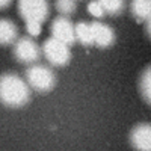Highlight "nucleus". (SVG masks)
<instances>
[{"label": "nucleus", "instance_id": "10", "mask_svg": "<svg viewBox=\"0 0 151 151\" xmlns=\"http://www.w3.org/2000/svg\"><path fill=\"white\" fill-rule=\"evenodd\" d=\"M130 12L134 20L145 23L151 17V0H132Z\"/></svg>", "mask_w": 151, "mask_h": 151}, {"label": "nucleus", "instance_id": "12", "mask_svg": "<svg viewBox=\"0 0 151 151\" xmlns=\"http://www.w3.org/2000/svg\"><path fill=\"white\" fill-rule=\"evenodd\" d=\"M139 89L142 94V98L151 106V65L144 70L141 79H139Z\"/></svg>", "mask_w": 151, "mask_h": 151}, {"label": "nucleus", "instance_id": "13", "mask_svg": "<svg viewBox=\"0 0 151 151\" xmlns=\"http://www.w3.org/2000/svg\"><path fill=\"white\" fill-rule=\"evenodd\" d=\"M101 5L106 15H119L125 8V0H97Z\"/></svg>", "mask_w": 151, "mask_h": 151}, {"label": "nucleus", "instance_id": "11", "mask_svg": "<svg viewBox=\"0 0 151 151\" xmlns=\"http://www.w3.org/2000/svg\"><path fill=\"white\" fill-rule=\"evenodd\" d=\"M76 41L80 42L85 47H92L94 45V36H92L91 23H86V21L76 23Z\"/></svg>", "mask_w": 151, "mask_h": 151}, {"label": "nucleus", "instance_id": "18", "mask_svg": "<svg viewBox=\"0 0 151 151\" xmlns=\"http://www.w3.org/2000/svg\"><path fill=\"white\" fill-rule=\"evenodd\" d=\"M145 29H147V33H148V36L151 38V17L145 21Z\"/></svg>", "mask_w": 151, "mask_h": 151}, {"label": "nucleus", "instance_id": "7", "mask_svg": "<svg viewBox=\"0 0 151 151\" xmlns=\"http://www.w3.org/2000/svg\"><path fill=\"white\" fill-rule=\"evenodd\" d=\"M130 144L141 151H151V124L141 122L133 127L130 133Z\"/></svg>", "mask_w": 151, "mask_h": 151}, {"label": "nucleus", "instance_id": "6", "mask_svg": "<svg viewBox=\"0 0 151 151\" xmlns=\"http://www.w3.org/2000/svg\"><path fill=\"white\" fill-rule=\"evenodd\" d=\"M50 32L53 38L65 42L70 47L76 42V24L67 15H58L53 18L50 24Z\"/></svg>", "mask_w": 151, "mask_h": 151}, {"label": "nucleus", "instance_id": "17", "mask_svg": "<svg viewBox=\"0 0 151 151\" xmlns=\"http://www.w3.org/2000/svg\"><path fill=\"white\" fill-rule=\"evenodd\" d=\"M12 3V0H0V11H3L6 8H9Z\"/></svg>", "mask_w": 151, "mask_h": 151}, {"label": "nucleus", "instance_id": "5", "mask_svg": "<svg viewBox=\"0 0 151 151\" xmlns=\"http://www.w3.org/2000/svg\"><path fill=\"white\" fill-rule=\"evenodd\" d=\"M42 55L53 67H65L71 60V50L70 45L62 42L56 38L50 36L42 44Z\"/></svg>", "mask_w": 151, "mask_h": 151}, {"label": "nucleus", "instance_id": "8", "mask_svg": "<svg viewBox=\"0 0 151 151\" xmlns=\"http://www.w3.org/2000/svg\"><path fill=\"white\" fill-rule=\"evenodd\" d=\"M92 36H94V45L100 48H107L115 42V30L109 24L101 21H92Z\"/></svg>", "mask_w": 151, "mask_h": 151}, {"label": "nucleus", "instance_id": "4", "mask_svg": "<svg viewBox=\"0 0 151 151\" xmlns=\"http://www.w3.org/2000/svg\"><path fill=\"white\" fill-rule=\"evenodd\" d=\"M12 53H14V58L20 64L32 65V64H36L41 59L42 48L35 41L33 36L26 35V36H18V40L14 42Z\"/></svg>", "mask_w": 151, "mask_h": 151}, {"label": "nucleus", "instance_id": "14", "mask_svg": "<svg viewBox=\"0 0 151 151\" xmlns=\"http://www.w3.org/2000/svg\"><path fill=\"white\" fill-rule=\"evenodd\" d=\"M55 8L59 15H73L77 11V0H55Z\"/></svg>", "mask_w": 151, "mask_h": 151}, {"label": "nucleus", "instance_id": "3", "mask_svg": "<svg viewBox=\"0 0 151 151\" xmlns=\"http://www.w3.org/2000/svg\"><path fill=\"white\" fill-rule=\"evenodd\" d=\"M17 9L24 23L42 24L50 15L48 0H17Z\"/></svg>", "mask_w": 151, "mask_h": 151}, {"label": "nucleus", "instance_id": "9", "mask_svg": "<svg viewBox=\"0 0 151 151\" xmlns=\"http://www.w3.org/2000/svg\"><path fill=\"white\" fill-rule=\"evenodd\" d=\"M18 40V27L11 18H0V45H14Z\"/></svg>", "mask_w": 151, "mask_h": 151}, {"label": "nucleus", "instance_id": "15", "mask_svg": "<svg viewBox=\"0 0 151 151\" xmlns=\"http://www.w3.org/2000/svg\"><path fill=\"white\" fill-rule=\"evenodd\" d=\"M88 12H89L92 17H95V18H103L106 15V12L103 11L101 5H100L97 0H91V2L88 3Z\"/></svg>", "mask_w": 151, "mask_h": 151}, {"label": "nucleus", "instance_id": "2", "mask_svg": "<svg viewBox=\"0 0 151 151\" xmlns=\"http://www.w3.org/2000/svg\"><path fill=\"white\" fill-rule=\"evenodd\" d=\"M24 79L29 83L30 89L36 91V92H50L56 85V74L55 71L44 65V64H32L29 65V68L24 73Z\"/></svg>", "mask_w": 151, "mask_h": 151}, {"label": "nucleus", "instance_id": "1", "mask_svg": "<svg viewBox=\"0 0 151 151\" xmlns=\"http://www.w3.org/2000/svg\"><path fill=\"white\" fill-rule=\"evenodd\" d=\"M30 101V86L15 73L0 76V103L11 109H20Z\"/></svg>", "mask_w": 151, "mask_h": 151}, {"label": "nucleus", "instance_id": "16", "mask_svg": "<svg viewBox=\"0 0 151 151\" xmlns=\"http://www.w3.org/2000/svg\"><path fill=\"white\" fill-rule=\"evenodd\" d=\"M41 24H38V23H26V30H27V33L30 35V36H38L41 33Z\"/></svg>", "mask_w": 151, "mask_h": 151}]
</instances>
